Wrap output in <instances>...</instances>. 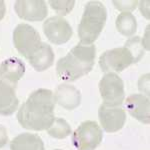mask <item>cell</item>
<instances>
[{
  "label": "cell",
  "instance_id": "cell-1",
  "mask_svg": "<svg viewBox=\"0 0 150 150\" xmlns=\"http://www.w3.org/2000/svg\"><path fill=\"white\" fill-rule=\"evenodd\" d=\"M54 94L51 90L40 88L29 95L17 112V120L23 128L29 130L48 129L55 119Z\"/></svg>",
  "mask_w": 150,
  "mask_h": 150
},
{
  "label": "cell",
  "instance_id": "cell-2",
  "mask_svg": "<svg viewBox=\"0 0 150 150\" xmlns=\"http://www.w3.org/2000/svg\"><path fill=\"white\" fill-rule=\"evenodd\" d=\"M96 47L93 44H76L66 56L60 58L56 64V73L60 79L72 82L88 74L95 62Z\"/></svg>",
  "mask_w": 150,
  "mask_h": 150
},
{
  "label": "cell",
  "instance_id": "cell-3",
  "mask_svg": "<svg viewBox=\"0 0 150 150\" xmlns=\"http://www.w3.org/2000/svg\"><path fill=\"white\" fill-rule=\"evenodd\" d=\"M144 55V46L139 36L125 42L124 46L103 52L99 58V66L103 72H121L131 64L140 61Z\"/></svg>",
  "mask_w": 150,
  "mask_h": 150
},
{
  "label": "cell",
  "instance_id": "cell-4",
  "mask_svg": "<svg viewBox=\"0 0 150 150\" xmlns=\"http://www.w3.org/2000/svg\"><path fill=\"white\" fill-rule=\"evenodd\" d=\"M106 19L107 10L100 1H89L86 3L78 25V36L81 44H93L105 26Z\"/></svg>",
  "mask_w": 150,
  "mask_h": 150
},
{
  "label": "cell",
  "instance_id": "cell-5",
  "mask_svg": "<svg viewBox=\"0 0 150 150\" xmlns=\"http://www.w3.org/2000/svg\"><path fill=\"white\" fill-rule=\"evenodd\" d=\"M103 132L95 121L82 122L72 133V144L77 150H95L101 143Z\"/></svg>",
  "mask_w": 150,
  "mask_h": 150
},
{
  "label": "cell",
  "instance_id": "cell-6",
  "mask_svg": "<svg viewBox=\"0 0 150 150\" xmlns=\"http://www.w3.org/2000/svg\"><path fill=\"white\" fill-rule=\"evenodd\" d=\"M13 43L17 51L28 59L40 47L42 41L39 32L34 27L29 24L21 23L13 31Z\"/></svg>",
  "mask_w": 150,
  "mask_h": 150
},
{
  "label": "cell",
  "instance_id": "cell-7",
  "mask_svg": "<svg viewBox=\"0 0 150 150\" xmlns=\"http://www.w3.org/2000/svg\"><path fill=\"white\" fill-rule=\"evenodd\" d=\"M99 91L103 104L109 107H119L124 101V83L114 72L106 73L99 82Z\"/></svg>",
  "mask_w": 150,
  "mask_h": 150
},
{
  "label": "cell",
  "instance_id": "cell-8",
  "mask_svg": "<svg viewBox=\"0 0 150 150\" xmlns=\"http://www.w3.org/2000/svg\"><path fill=\"white\" fill-rule=\"evenodd\" d=\"M43 31L48 40L55 45H62L72 37L73 30L68 21L61 16H52L43 22Z\"/></svg>",
  "mask_w": 150,
  "mask_h": 150
},
{
  "label": "cell",
  "instance_id": "cell-9",
  "mask_svg": "<svg viewBox=\"0 0 150 150\" xmlns=\"http://www.w3.org/2000/svg\"><path fill=\"white\" fill-rule=\"evenodd\" d=\"M98 117L103 130L108 133L119 131L126 121V112L121 107H109L102 104L98 110Z\"/></svg>",
  "mask_w": 150,
  "mask_h": 150
},
{
  "label": "cell",
  "instance_id": "cell-10",
  "mask_svg": "<svg viewBox=\"0 0 150 150\" xmlns=\"http://www.w3.org/2000/svg\"><path fill=\"white\" fill-rule=\"evenodd\" d=\"M14 10L19 18L26 21H42L48 13L43 0H18L14 3Z\"/></svg>",
  "mask_w": 150,
  "mask_h": 150
},
{
  "label": "cell",
  "instance_id": "cell-11",
  "mask_svg": "<svg viewBox=\"0 0 150 150\" xmlns=\"http://www.w3.org/2000/svg\"><path fill=\"white\" fill-rule=\"evenodd\" d=\"M125 105L129 114L143 124L150 122V103L149 98L142 94H132L128 96Z\"/></svg>",
  "mask_w": 150,
  "mask_h": 150
},
{
  "label": "cell",
  "instance_id": "cell-12",
  "mask_svg": "<svg viewBox=\"0 0 150 150\" xmlns=\"http://www.w3.org/2000/svg\"><path fill=\"white\" fill-rule=\"evenodd\" d=\"M55 102L66 110H73L81 103V93L70 84L62 83L57 86L54 93Z\"/></svg>",
  "mask_w": 150,
  "mask_h": 150
},
{
  "label": "cell",
  "instance_id": "cell-13",
  "mask_svg": "<svg viewBox=\"0 0 150 150\" xmlns=\"http://www.w3.org/2000/svg\"><path fill=\"white\" fill-rule=\"evenodd\" d=\"M25 73V65L17 57H10L4 60L0 65V79L17 86L18 81Z\"/></svg>",
  "mask_w": 150,
  "mask_h": 150
},
{
  "label": "cell",
  "instance_id": "cell-14",
  "mask_svg": "<svg viewBox=\"0 0 150 150\" xmlns=\"http://www.w3.org/2000/svg\"><path fill=\"white\" fill-rule=\"evenodd\" d=\"M16 87L0 79V115L10 116L17 110L18 98Z\"/></svg>",
  "mask_w": 150,
  "mask_h": 150
},
{
  "label": "cell",
  "instance_id": "cell-15",
  "mask_svg": "<svg viewBox=\"0 0 150 150\" xmlns=\"http://www.w3.org/2000/svg\"><path fill=\"white\" fill-rule=\"evenodd\" d=\"M27 60L34 70L37 72H42L52 66L54 62V52L50 45L42 42L36 52Z\"/></svg>",
  "mask_w": 150,
  "mask_h": 150
},
{
  "label": "cell",
  "instance_id": "cell-16",
  "mask_svg": "<svg viewBox=\"0 0 150 150\" xmlns=\"http://www.w3.org/2000/svg\"><path fill=\"white\" fill-rule=\"evenodd\" d=\"M11 150H44V143L37 134L21 133L10 142Z\"/></svg>",
  "mask_w": 150,
  "mask_h": 150
},
{
  "label": "cell",
  "instance_id": "cell-17",
  "mask_svg": "<svg viewBox=\"0 0 150 150\" xmlns=\"http://www.w3.org/2000/svg\"><path fill=\"white\" fill-rule=\"evenodd\" d=\"M116 28L122 35L130 37L136 33V18L130 12H122L117 16V19H116Z\"/></svg>",
  "mask_w": 150,
  "mask_h": 150
},
{
  "label": "cell",
  "instance_id": "cell-18",
  "mask_svg": "<svg viewBox=\"0 0 150 150\" xmlns=\"http://www.w3.org/2000/svg\"><path fill=\"white\" fill-rule=\"evenodd\" d=\"M71 127L63 118H55L53 123L47 129L48 134L57 139L66 138L68 135L71 134Z\"/></svg>",
  "mask_w": 150,
  "mask_h": 150
},
{
  "label": "cell",
  "instance_id": "cell-19",
  "mask_svg": "<svg viewBox=\"0 0 150 150\" xmlns=\"http://www.w3.org/2000/svg\"><path fill=\"white\" fill-rule=\"evenodd\" d=\"M50 6L54 9L60 15H67L73 9L75 1L68 0V1H49Z\"/></svg>",
  "mask_w": 150,
  "mask_h": 150
},
{
  "label": "cell",
  "instance_id": "cell-20",
  "mask_svg": "<svg viewBox=\"0 0 150 150\" xmlns=\"http://www.w3.org/2000/svg\"><path fill=\"white\" fill-rule=\"evenodd\" d=\"M113 3L116 5V8L123 12H129L136 8L137 1H114Z\"/></svg>",
  "mask_w": 150,
  "mask_h": 150
},
{
  "label": "cell",
  "instance_id": "cell-21",
  "mask_svg": "<svg viewBox=\"0 0 150 150\" xmlns=\"http://www.w3.org/2000/svg\"><path fill=\"white\" fill-rule=\"evenodd\" d=\"M9 143L8 134H7V130L3 125H0V147L4 146L5 144Z\"/></svg>",
  "mask_w": 150,
  "mask_h": 150
},
{
  "label": "cell",
  "instance_id": "cell-22",
  "mask_svg": "<svg viewBox=\"0 0 150 150\" xmlns=\"http://www.w3.org/2000/svg\"><path fill=\"white\" fill-rule=\"evenodd\" d=\"M6 12V6H5V2L3 0H0V20H2L5 15Z\"/></svg>",
  "mask_w": 150,
  "mask_h": 150
},
{
  "label": "cell",
  "instance_id": "cell-23",
  "mask_svg": "<svg viewBox=\"0 0 150 150\" xmlns=\"http://www.w3.org/2000/svg\"><path fill=\"white\" fill-rule=\"evenodd\" d=\"M0 150H11V148H10V142H9V143H7V144H5L4 146L0 147Z\"/></svg>",
  "mask_w": 150,
  "mask_h": 150
},
{
  "label": "cell",
  "instance_id": "cell-24",
  "mask_svg": "<svg viewBox=\"0 0 150 150\" xmlns=\"http://www.w3.org/2000/svg\"><path fill=\"white\" fill-rule=\"evenodd\" d=\"M54 150H61V149H54Z\"/></svg>",
  "mask_w": 150,
  "mask_h": 150
}]
</instances>
